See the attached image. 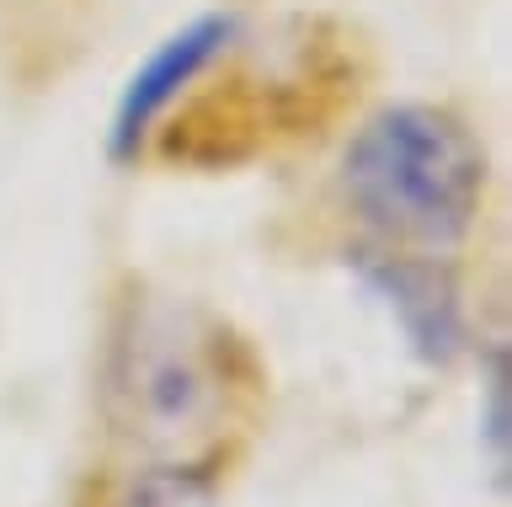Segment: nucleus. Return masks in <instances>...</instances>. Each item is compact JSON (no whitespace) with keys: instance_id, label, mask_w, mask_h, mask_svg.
I'll use <instances>...</instances> for the list:
<instances>
[{"instance_id":"f257e3e1","label":"nucleus","mask_w":512,"mask_h":507,"mask_svg":"<svg viewBox=\"0 0 512 507\" xmlns=\"http://www.w3.org/2000/svg\"><path fill=\"white\" fill-rule=\"evenodd\" d=\"M342 198L368 235L395 251H454L486 209V150L470 123L432 102H390L352 129Z\"/></svg>"},{"instance_id":"f03ea898","label":"nucleus","mask_w":512,"mask_h":507,"mask_svg":"<svg viewBox=\"0 0 512 507\" xmlns=\"http://www.w3.org/2000/svg\"><path fill=\"white\" fill-rule=\"evenodd\" d=\"M107 422L150 459H219L235 363L224 326L182 299H128L107 342Z\"/></svg>"},{"instance_id":"7ed1b4c3","label":"nucleus","mask_w":512,"mask_h":507,"mask_svg":"<svg viewBox=\"0 0 512 507\" xmlns=\"http://www.w3.org/2000/svg\"><path fill=\"white\" fill-rule=\"evenodd\" d=\"M352 278L363 294L395 321L400 342L416 363L427 369H448L464 347H470V326H464V294L459 278L448 273L427 251H358L352 257Z\"/></svg>"},{"instance_id":"20e7f679","label":"nucleus","mask_w":512,"mask_h":507,"mask_svg":"<svg viewBox=\"0 0 512 507\" xmlns=\"http://www.w3.org/2000/svg\"><path fill=\"white\" fill-rule=\"evenodd\" d=\"M240 17L235 11H203V17L182 22L176 33H166L144 54V65L123 81L118 107H112V129H107V155L112 161H139V150L150 145V134L176 113V102L235 49Z\"/></svg>"},{"instance_id":"39448f33","label":"nucleus","mask_w":512,"mask_h":507,"mask_svg":"<svg viewBox=\"0 0 512 507\" xmlns=\"http://www.w3.org/2000/svg\"><path fill=\"white\" fill-rule=\"evenodd\" d=\"M219 459H144L128 470L112 507H214Z\"/></svg>"},{"instance_id":"423d86ee","label":"nucleus","mask_w":512,"mask_h":507,"mask_svg":"<svg viewBox=\"0 0 512 507\" xmlns=\"http://www.w3.org/2000/svg\"><path fill=\"white\" fill-rule=\"evenodd\" d=\"M512 379H507V347H486V369H480V454L496 491H507V465H512Z\"/></svg>"}]
</instances>
